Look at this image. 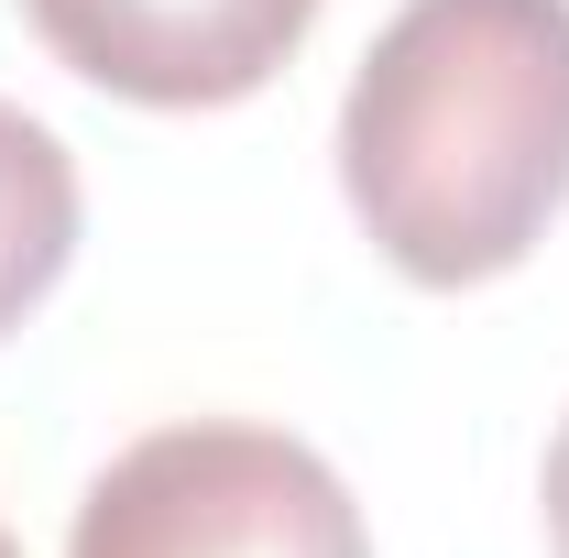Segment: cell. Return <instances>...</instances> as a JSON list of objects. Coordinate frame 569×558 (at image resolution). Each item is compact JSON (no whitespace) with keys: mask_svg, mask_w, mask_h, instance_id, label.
I'll return each mask as SVG.
<instances>
[{"mask_svg":"<svg viewBox=\"0 0 569 558\" xmlns=\"http://www.w3.org/2000/svg\"><path fill=\"white\" fill-rule=\"evenodd\" d=\"M340 187L406 285L515 275L569 198V0H406L340 99Z\"/></svg>","mask_w":569,"mask_h":558,"instance_id":"6da1fadb","label":"cell"},{"mask_svg":"<svg viewBox=\"0 0 569 558\" xmlns=\"http://www.w3.org/2000/svg\"><path fill=\"white\" fill-rule=\"evenodd\" d=\"M67 558H372V526L307 438L187 417L88 482Z\"/></svg>","mask_w":569,"mask_h":558,"instance_id":"7a4b0ae2","label":"cell"},{"mask_svg":"<svg viewBox=\"0 0 569 558\" xmlns=\"http://www.w3.org/2000/svg\"><path fill=\"white\" fill-rule=\"evenodd\" d=\"M44 56L142 110H230L318 33V0H22Z\"/></svg>","mask_w":569,"mask_h":558,"instance_id":"3957f363","label":"cell"},{"mask_svg":"<svg viewBox=\"0 0 569 558\" xmlns=\"http://www.w3.org/2000/svg\"><path fill=\"white\" fill-rule=\"evenodd\" d=\"M77 252V153L33 110L0 99V340L56 296Z\"/></svg>","mask_w":569,"mask_h":558,"instance_id":"277c9868","label":"cell"},{"mask_svg":"<svg viewBox=\"0 0 569 558\" xmlns=\"http://www.w3.org/2000/svg\"><path fill=\"white\" fill-rule=\"evenodd\" d=\"M548 537H559V558H569V417H559V438H548Z\"/></svg>","mask_w":569,"mask_h":558,"instance_id":"5b68a950","label":"cell"},{"mask_svg":"<svg viewBox=\"0 0 569 558\" xmlns=\"http://www.w3.org/2000/svg\"><path fill=\"white\" fill-rule=\"evenodd\" d=\"M0 558H22V548H11V537H0Z\"/></svg>","mask_w":569,"mask_h":558,"instance_id":"8992f818","label":"cell"}]
</instances>
